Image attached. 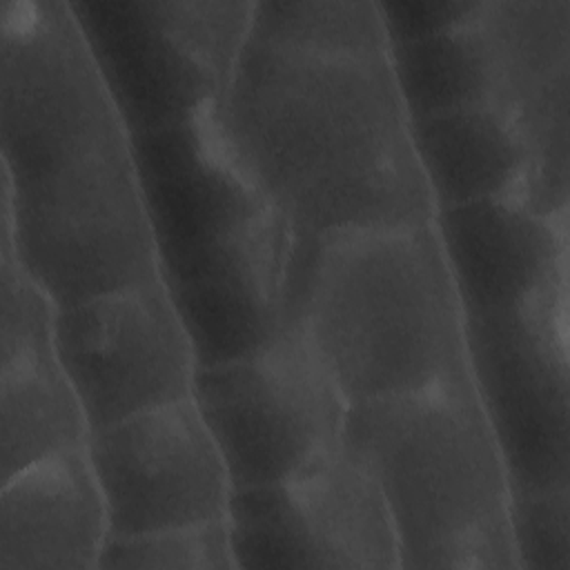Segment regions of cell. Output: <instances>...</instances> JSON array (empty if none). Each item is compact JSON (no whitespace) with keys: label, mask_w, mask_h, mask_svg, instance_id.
I'll return each instance as SVG.
<instances>
[{"label":"cell","mask_w":570,"mask_h":570,"mask_svg":"<svg viewBox=\"0 0 570 570\" xmlns=\"http://www.w3.org/2000/svg\"><path fill=\"white\" fill-rule=\"evenodd\" d=\"M296 325L350 405L468 370L465 312L432 223L312 238Z\"/></svg>","instance_id":"2"},{"label":"cell","mask_w":570,"mask_h":570,"mask_svg":"<svg viewBox=\"0 0 570 570\" xmlns=\"http://www.w3.org/2000/svg\"><path fill=\"white\" fill-rule=\"evenodd\" d=\"M51 341L89 432L191 396L198 361L163 281L56 307Z\"/></svg>","instance_id":"10"},{"label":"cell","mask_w":570,"mask_h":570,"mask_svg":"<svg viewBox=\"0 0 570 570\" xmlns=\"http://www.w3.org/2000/svg\"><path fill=\"white\" fill-rule=\"evenodd\" d=\"M225 521L236 570H401L387 505L343 445L281 483L234 490Z\"/></svg>","instance_id":"9"},{"label":"cell","mask_w":570,"mask_h":570,"mask_svg":"<svg viewBox=\"0 0 570 570\" xmlns=\"http://www.w3.org/2000/svg\"><path fill=\"white\" fill-rule=\"evenodd\" d=\"M390 67L410 120L497 105L499 67L485 2L454 29L392 45Z\"/></svg>","instance_id":"18"},{"label":"cell","mask_w":570,"mask_h":570,"mask_svg":"<svg viewBox=\"0 0 570 570\" xmlns=\"http://www.w3.org/2000/svg\"><path fill=\"white\" fill-rule=\"evenodd\" d=\"M465 358L512 490L568 488V292L517 314L465 318Z\"/></svg>","instance_id":"8"},{"label":"cell","mask_w":570,"mask_h":570,"mask_svg":"<svg viewBox=\"0 0 570 570\" xmlns=\"http://www.w3.org/2000/svg\"><path fill=\"white\" fill-rule=\"evenodd\" d=\"M100 570H236L227 521L214 519L191 525L109 534L98 559Z\"/></svg>","instance_id":"20"},{"label":"cell","mask_w":570,"mask_h":570,"mask_svg":"<svg viewBox=\"0 0 570 570\" xmlns=\"http://www.w3.org/2000/svg\"><path fill=\"white\" fill-rule=\"evenodd\" d=\"M510 530L519 568L570 570V485L512 490Z\"/></svg>","instance_id":"21"},{"label":"cell","mask_w":570,"mask_h":570,"mask_svg":"<svg viewBox=\"0 0 570 570\" xmlns=\"http://www.w3.org/2000/svg\"><path fill=\"white\" fill-rule=\"evenodd\" d=\"M341 445L387 505L401 570L519 568L510 474L468 370L350 405Z\"/></svg>","instance_id":"3"},{"label":"cell","mask_w":570,"mask_h":570,"mask_svg":"<svg viewBox=\"0 0 570 570\" xmlns=\"http://www.w3.org/2000/svg\"><path fill=\"white\" fill-rule=\"evenodd\" d=\"M129 134L218 107L249 42L254 2L71 0Z\"/></svg>","instance_id":"5"},{"label":"cell","mask_w":570,"mask_h":570,"mask_svg":"<svg viewBox=\"0 0 570 570\" xmlns=\"http://www.w3.org/2000/svg\"><path fill=\"white\" fill-rule=\"evenodd\" d=\"M89 428L53 343L0 356V481L85 448Z\"/></svg>","instance_id":"17"},{"label":"cell","mask_w":570,"mask_h":570,"mask_svg":"<svg viewBox=\"0 0 570 570\" xmlns=\"http://www.w3.org/2000/svg\"><path fill=\"white\" fill-rule=\"evenodd\" d=\"M109 537L85 448L0 481V570H94Z\"/></svg>","instance_id":"15"},{"label":"cell","mask_w":570,"mask_h":570,"mask_svg":"<svg viewBox=\"0 0 570 570\" xmlns=\"http://www.w3.org/2000/svg\"><path fill=\"white\" fill-rule=\"evenodd\" d=\"M220 116L267 203L305 238L434 220L390 56L249 40Z\"/></svg>","instance_id":"1"},{"label":"cell","mask_w":570,"mask_h":570,"mask_svg":"<svg viewBox=\"0 0 570 570\" xmlns=\"http://www.w3.org/2000/svg\"><path fill=\"white\" fill-rule=\"evenodd\" d=\"M127 138L71 2L2 0V174L38 178Z\"/></svg>","instance_id":"6"},{"label":"cell","mask_w":570,"mask_h":570,"mask_svg":"<svg viewBox=\"0 0 570 570\" xmlns=\"http://www.w3.org/2000/svg\"><path fill=\"white\" fill-rule=\"evenodd\" d=\"M479 4L481 2H452V0L381 2L390 47L454 29L472 20Z\"/></svg>","instance_id":"22"},{"label":"cell","mask_w":570,"mask_h":570,"mask_svg":"<svg viewBox=\"0 0 570 570\" xmlns=\"http://www.w3.org/2000/svg\"><path fill=\"white\" fill-rule=\"evenodd\" d=\"M249 40L287 51L338 56V58H385L390 38L381 2H254Z\"/></svg>","instance_id":"19"},{"label":"cell","mask_w":570,"mask_h":570,"mask_svg":"<svg viewBox=\"0 0 570 570\" xmlns=\"http://www.w3.org/2000/svg\"><path fill=\"white\" fill-rule=\"evenodd\" d=\"M432 225L465 318L517 314L568 292V212L514 194L436 212Z\"/></svg>","instance_id":"14"},{"label":"cell","mask_w":570,"mask_h":570,"mask_svg":"<svg viewBox=\"0 0 570 570\" xmlns=\"http://www.w3.org/2000/svg\"><path fill=\"white\" fill-rule=\"evenodd\" d=\"M312 238L274 207L160 274L198 365L247 356L296 323Z\"/></svg>","instance_id":"11"},{"label":"cell","mask_w":570,"mask_h":570,"mask_svg":"<svg viewBox=\"0 0 570 570\" xmlns=\"http://www.w3.org/2000/svg\"><path fill=\"white\" fill-rule=\"evenodd\" d=\"M85 452L109 534H136L223 519L232 481L191 396L96 428Z\"/></svg>","instance_id":"12"},{"label":"cell","mask_w":570,"mask_h":570,"mask_svg":"<svg viewBox=\"0 0 570 570\" xmlns=\"http://www.w3.org/2000/svg\"><path fill=\"white\" fill-rule=\"evenodd\" d=\"M191 401L234 490L281 483L338 448L350 407L296 323L247 356L198 365Z\"/></svg>","instance_id":"7"},{"label":"cell","mask_w":570,"mask_h":570,"mask_svg":"<svg viewBox=\"0 0 570 570\" xmlns=\"http://www.w3.org/2000/svg\"><path fill=\"white\" fill-rule=\"evenodd\" d=\"M129 140L160 274L272 207L232 142L220 105L176 127L129 134Z\"/></svg>","instance_id":"13"},{"label":"cell","mask_w":570,"mask_h":570,"mask_svg":"<svg viewBox=\"0 0 570 570\" xmlns=\"http://www.w3.org/2000/svg\"><path fill=\"white\" fill-rule=\"evenodd\" d=\"M56 305L160 278L131 140L38 178L2 174V245Z\"/></svg>","instance_id":"4"},{"label":"cell","mask_w":570,"mask_h":570,"mask_svg":"<svg viewBox=\"0 0 570 570\" xmlns=\"http://www.w3.org/2000/svg\"><path fill=\"white\" fill-rule=\"evenodd\" d=\"M412 142L434 214L490 198L525 196L532 147L519 120L497 105L416 118Z\"/></svg>","instance_id":"16"}]
</instances>
